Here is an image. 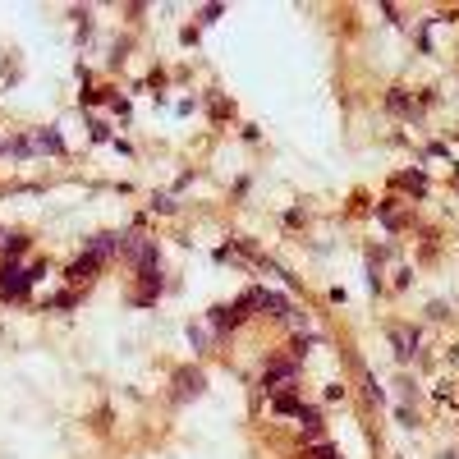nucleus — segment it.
Listing matches in <instances>:
<instances>
[{
    "mask_svg": "<svg viewBox=\"0 0 459 459\" xmlns=\"http://www.w3.org/2000/svg\"><path fill=\"white\" fill-rule=\"evenodd\" d=\"M175 386H179V390H175V395H198L202 390V372H179V377H175Z\"/></svg>",
    "mask_w": 459,
    "mask_h": 459,
    "instance_id": "obj_2",
    "label": "nucleus"
},
{
    "mask_svg": "<svg viewBox=\"0 0 459 459\" xmlns=\"http://www.w3.org/2000/svg\"><path fill=\"white\" fill-rule=\"evenodd\" d=\"M271 404H275V413H294V418H299V409H303L294 390H275V395H271Z\"/></svg>",
    "mask_w": 459,
    "mask_h": 459,
    "instance_id": "obj_3",
    "label": "nucleus"
},
{
    "mask_svg": "<svg viewBox=\"0 0 459 459\" xmlns=\"http://www.w3.org/2000/svg\"><path fill=\"white\" fill-rule=\"evenodd\" d=\"M97 262H101V258H92V253L83 262H74V266H69V280H88V275L97 271Z\"/></svg>",
    "mask_w": 459,
    "mask_h": 459,
    "instance_id": "obj_6",
    "label": "nucleus"
},
{
    "mask_svg": "<svg viewBox=\"0 0 459 459\" xmlns=\"http://www.w3.org/2000/svg\"><path fill=\"white\" fill-rule=\"evenodd\" d=\"M138 275H142V285H147V290H161V275H156V266H152V262H147V266H142Z\"/></svg>",
    "mask_w": 459,
    "mask_h": 459,
    "instance_id": "obj_7",
    "label": "nucleus"
},
{
    "mask_svg": "<svg viewBox=\"0 0 459 459\" xmlns=\"http://www.w3.org/2000/svg\"><path fill=\"white\" fill-rule=\"evenodd\" d=\"M37 142H42V147H51V152H60V147H64V142H60V138H55V134H42V138H37Z\"/></svg>",
    "mask_w": 459,
    "mask_h": 459,
    "instance_id": "obj_9",
    "label": "nucleus"
},
{
    "mask_svg": "<svg viewBox=\"0 0 459 459\" xmlns=\"http://www.w3.org/2000/svg\"><path fill=\"white\" fill-rule=\"evenodd\" d=\"M28 285H32V271L14 266V262H5V266H0V294H5V299H18V294H28Z\"/></svg>",
    "mask_w": 459,
    "mask_h": 459,
    "instance_id": "obj_1",
    "label": "nucleus"
},
{
    "mask_svg": "<svg viewBox=\"0 0 459 459\" xmlns=\"http://www.w3.org/2000/svg\"><path fill=\"white\" fill-rule=\"evenodd\" d=\"M290 377H294V363H275L271 372L262 377V386H266V390H275V382H290Z\"/></svg>",
    "mask_w": 459,
    "mask_h": 459,
    "instance_id": "obj_5",
    "label": "nucleus"
},
{
    "mask_svg": "<svg viewBox=\"0 0 459 459\" xmlns=\"http://www.w3.org/2000/svg\"><path fill=\"white\" fill-rule=\"evenodd\" d=\"M23 244H28V239H14V234H10V239H5V253H10V258H18V253H23Z\"/></svg>",
    "mask_w": 459,
    "mask_h": 459,
    "instance_id": "obj_8",
    "label": "nucleus"
},
{
    "mask_svg": "<svg viewBox=\"0 0 459 459\" xmlns=\"http://www.w3.org/2000/svg\"><path fill=\"white\" fill-rule=\"evenodd\" d=\"M312 459H336V450H331V445H317V450H312Z\"/></svg>",
    "mask_w": 459,
    "mask_h": 459,
    "instance_id": "obj_10",
    "label": "nucleus"
},
{
    "mask_svg": "<svg viewBox=\"0 0 459 459\" xmlns=\"http://www.w3.org/2000/svg\"><path fill=\"white\" fill-rule=\"evenodd\" d=\"M124 239H115V234H97V239H92V258H106V253H115V248H120Z\"/></svg>",
    "mask_w": 459,
    "mask_h": 459,
    "instance_id": "obj_4",
    "label": "nucleus"
}]
</instances>
